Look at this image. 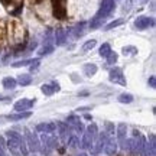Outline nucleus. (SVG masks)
Masks as SVG:
<instances>
[{
    "mask_svg": "<svg viewBox=\"0 0 156 156\" xmlns=\"http://www.w3.org/2000/svg\"><path fill=\"white\" fill-rule=\"evenodd\" d=\"M19 151H20V155L22 156H28V153H29V149H28L26 142H25L23 137H22V140H20V143H19Z\"/></svg>",
    "mask_w": 156,
    "mask_h": 156,
    "instance_id": "obj_27",
    "label": "nucleus"
},
{
    "mask_svg": "<svg viewBox=\"0 0 156 156\" xmlns=\"http://www.w3.org/2000/svg\"><path fill=\"white\" fill-rule=\"evenodd\" d=\"M10 2H12V0H2V3H3V5H6V6L9 5V3H10Z\"/></svg>",
    "mask_w": 156,
    "mask_h": 156,
    "instance_id": "obj_41",
    "label": "nucleus"
},
{
    "mask_svg": "<svg viewBox=\"0 0 156 156\" xmlns=\"http://www.w3.org/2000/svg\"><path fill=\"white\" fill-rule=\"evenodd\" d=\"M117 147H119V145H117V142L114 140V137H108L103 149H104V152H106V155L114 156L117 153Z\"/></svg>",
    "mask_w": 156,
    "mask_h": 156,
    "instance_id": "obj_8",
    "label": "nucleus"
},
{
    "mask_svg": "<svg viewBox=\"0 0 156 156\" xmlns=\"http://www.w3.org/2000/svg\"><path fill=\"white\" fill-rule=\"evenodd\" d=\"M147 83H149V85H151L152 88H155V87H156V78H155V75H152V77L149 78V81H147Z\"/></svg>",
    "mask_w": 156,
    "mask_h": 156,
    "instance_id": "obj_36",
    "label": "nucleus"
},
{
    "mask_svg": "<svg viewBox=\"0 0 156 156\" xmlns=\"http://www.w3.org/2000/svg\"><path fill=\"white\" fill-rule=\"evenodd\" d=\"M6 136H7L9 139H15V140H20V139H22V136L17 133V132H13V130H9V132H6Z\"/></svg>",
    "mask_w": 156,
    "mask_h": 156,
    "instance_id": "obj_33",
    "label": "nucleus"
},
{
    "mask_svg": "<svg viewBox=\"0 0 156 156\" xmlns=\"http://www.w3.org/2000/svg\"><path fill=\"white\" fill-rule=\"evenodd\" d=\"M117 58H119V56H117L116 52H110V54L107 55V62H108V64H116Z\"/></svg>",
    "mask_w": 156,
    "mask_h": 156,
    "instance_id": "obj_34",
    "label": "nucleus"
},
{
    "mask_svg": "<svg viewBox=\"0 0 156 156\" xmlns=\"http://www.w3.org/2000/svg\"><path fill=\"white\" fill-rule=\"evenodd\" d=\"M78 156H88V155H87V153H80Z\"/></svg>",
    "mask_w": 156,
    "mask_h": 156,
    "instance_id": "obj_44",
    "label": "nucleus"
},
{
    "mask_svg": "<svg viewBox=\"0 0 156 156\" xmlns=\"http://www.w3.org/2000/svg\"><path fill=\"white\" fill-rule=\"evenodd\" d=\"M153 25H155V19L149 16H139L134 20V26L137 29H140V30L147 29L149 26H153Z\"/></svg>",
    "mask_w": 156,
    "mask_h": 156,
    "instance_id": "obj_5",
    "label": "nucleus"
},
{
    "mask_svg": "<svg viewBox=\"0 0 156 156\" xmlns=\"http://www.w3.org/2000/svg\"><path fill=\"white\" fill-rule=\"evenodd\" d=\"M39 65H41V59H39V58H35V61L30 64V71H38Z\"/></svg>",
    "mask_w": 156,
    "mask_h": 156,
    "instance_id": "obj_35",
    "label": "nucleus"
},
{
    "mask_svg": "<svg viewBox=\"0 0 156 156\" xmlns=\"http://www.w3.org/2000/svg\"><path fill=\"white\" fill-rule=\"evenodd\" d=\"M36 130L41 133H54L56 130V126L54 123H41L36 126Z\"/></svg>",
    "mask_w": 156,
    "mask_h": 156,
    "instance_id": "obj_11",
    "label": "nucleus"
},
{
    "mask_svg": "<svg viewBox=\"0 0 156 156\" xmlns=\"http://www.w3.org/2000/svg\"><path fill=\"white\" fill-rule=\"evenodd\" d=\"M52 52H54V46H52V45H49V44H46L42 49L38 51V55L39 56H44V55H48V54H52Z\"/></svg>",
    "mask_w": 156,
    "mask_h": 156,
    "instance_id": "obj_22",
    "label": "nucleus"
},
{
    "mask_svg": "<svg viewBox=\"0 0 156 156\" xmlns=\"http://www.w3.org/2000/svg\"><path fill=\"white\" fill-rule=\"evenodd\" d=\"M55 126L58 127V130H59V137H61L64 142H68V137H69L71 134H69V127H68L67 123L58 122Z\"/></svg>",
    "mask_w": 156,
    "mask_h": 156,
    "instance_id": "obj_10",
    "label": "nucleus"
},
{
    "mask_svg": "<svg viewBox=\"0 0 156 156\" xmlns=\"http://www.w3.org/2000/svg\"><path fill=\"white\" fill-rule=\"evenodd\" d=\"M35 59H25V61H17V62H13L12 67L13 68H19V67H25V65H30Z\"/></svg>",
    "mask_w": 156,
    "mask_h": 156,
    "instance_id": "obj_30",
    "label": "nucleus"
},
{
    "mask_svg": "<svg viewBox=\"0 0 156 156\" xmlns=\"http://www.w3.org/2000/svg\"><path fill=\"white\" fill-rule=\"evenodd\" d=\"M65 3H67V0H52L54 16H55L56 19H65V16H67Z\"/></svg>",
    "mask_w": 156,
    "mask_h": 156,
    "instance_id": "obj_1",
    "label": "nucleus"
},
{
    "mask_svg": "<svg viewBox=\"0 0 156 156\" xmlns=\"http://www.w3.org/2000/svg\"><path fill=\"white\" fill-rule=\"evenodd\" d=\"M112 52V46H110V44H103L100 46V55L103 56V58H107V55Z\"/></svg>",
    "mask_w": 156,
    "mask_h": 156,
    "instance_id": "obj_24",
    "label": "nucleus"
},
{
    "mask_svg": "<svg viewBox=\"0 0 156 156\" xmlns=\"http://www.w3.org/2000/svg\"><path fill=\"white\" fill-rule=\"evenodd\" d=\"M35 104V100H29V98H22L15 103V110L16 112H29V108Z\"/></svg>",
    "mask_w": 156,
    "mask_h": 156,
    "instance_id": "obj_7",
    "label": "nucleus"
},
{
    "mask_svg": "<svg viewBox=\"0 0 156 156\" xmlns=\"http://www.w3.org/2000/svg\"><path fill=\"white\" fill-rule=\"evenodd\" d=\"M119 101L123 103V104H129L133 101V95L132 94H127V93H123V94L119 95Z\"/></svg>",
    "mask_w": 156,
    "mask_h": 156,
    "instance_id": "obj_23",
    "label": "nucleus"
},
{
    "mask_svg": "<svg viewBox=\"0 0 156 156\" xmlns=\"http://www.w3.org/2000/svg\"><path fill=\"white\" fill-rule=\"evenodd\" d=\"M103 22H104V19H100V17L94 16L93 19H91V22H90V28H91V29L100 28L101 25H103Z\"/></svg>",
    "mask_w": 156,
    "mask_h": 156,
    "instance_id": "obj_26",
    "label": "nucleus"
},
{
    "mask_svg": "<svg viewBox=\"0 0 156 156\" xmlns=\"http://www.w3.org/2000/svg\"><path fill=\"white\" fill-rule=\"evenodd\" d=\"M147 2H149V0H139L140 5H145V3H147Z\"/></svg>",
    "mask_w": 156,
    "mask_h": 156,
    "instance_id": "obj_42",
    "label": "nucleus"
},
{
    "mask_svg": "<svg viewBox=\"0 0 156 156\" xmlns=\"http://www.w3.org/2000/svg\"><path fill=\"white\" fill-rule=\"evenodd\" d=\"M41 90H42V93H44L45 95H52L56 93V90L54 88L52 84H44V85L41 87Z\"/></svg>",
    "mask_w": 156,
    "mask_h": 156,
    "instance_id": "obj_19",
    "label": "nucleus"
},
{
    "mask_svg": "<svg viewBox=\"0 0 156 156\" xmlns=\"http://www.w3.org/2000/svg\"><path fill=\"white\" fill-rule=\"evenodd\" d=\"M84 73H85V75H88V77L94 75L97 73V65L95 64H85L84 65Z\"/></svg>",
    "mask_w": 156,
    "mask_h": 156,
    "instance_id": "obj_18",
    "label": "nucleus"
},
{
    "mask_svg": "<svg viewBox=\"0 0 156 156\" xmlns=\"http://www.w3.org/2000/svg\"><path fill=\"white\" fill-rule=\"evenodd\" d=\"M65 41H67V34H65V30L61 28H58L55 30V44L58 46H62V45L65 44Z\"/></svg>",
    "mask_w": 156,
    "mask_h": 156,
    "instance_id": "obj_14",
    "label": "nucleus"
},
{
    "mask_svg": "<svg viewBox=\"0 0 156 156\" xmlns=\"http://www.w3.org/2000/svg\"><path fill=\"white\" fill-rule=\"evenodd\" d=\"M87 133H90L93 137H94V139L97 137V134H98V129H97V126H95L94 123H91L88 127H87Z\"/></svg>",
    "mask_w": 156,
    "mask_h": 156,
    "instance_id": "obj_31",
    "label": "nucleus"
},
{
    "mask_svg": "<svg viewBox=\"0 0 156 156\" xmlns=\"http://www.w3.org/2000/svg\"><path fill=\"white\" fill-rule=\"evenodd\" d=\"M95 45H97V41H95V39H91V41H87V42L83 45L81 49H83V52H88V51L94 49Z\"/></svg>",
    "mask_w": 156,
    "mask_h": 156,
    "instance_id": "obj_21",
    "label": "nucleus"
},
{
    "mask_svg": "<svg viewBox=\"0 0 156 156\" xmlns=\"http://www.w3.org/2000/svg\"><path fill=\"white\" fill-rule=\"evenodd\" d=\"M124 23V20L123 19H117V20H113V22H110L108 25L106 26V30H112V29L117 28V26H120V25H123Z\"/></svg>",
    "mask_w": 156,
    "mask_h": 156,
    "instance_id": "obj_28",
    "label": "nucleus"
},
{
    "mask_svg": "<svg viewBox=\"0 0 156 156\" xmlns=\"http://www.w3.org/2000/svg\"><path fill=\"white\" fill-rule=\"evenodd\" d=\"M84 119H87V120H91V116H90V114H85V116H84Z\"/></svg>",
    "mask_w": 156,
    "mask_h": 156,
    "instance_id": "obj_43",
    "label": "nucleus"
},
{
    "mask_svg": "<svg viewBox=\"0 0 156 156\" xmlns=\"http://www.w3.org/2000/svg\"><path fill=\"white\" fill-rule=\"evenodd\" d=\"M32 116L30 112H19L17 114H9L7 119L12 120V122H16V120H23V119H28V117Z\"/></svg>",
    "mask_w": 156,
    "mask_h": 156,
    "instance_id": "obj_15",
    "label": "nucleus"
},
{
    "mask_svg": "<svg viewBox=\"0 0 156 156\" xmlns=\"http://www.w3.org/2000/svg\"><path fill=\"white\" fill-rule=\"evenodd\" d=\"M25 134H26V139H28V149L30 152H38L39 149H41V142H39L38 136L35 133H32L30 130H25Z\"/></svg>",
    "mask_w": 156,
    "mask_h": 156,
    "instance_id": "obj_3",
    "label": "nucleus"
},
{
    "mask_svg": "<svg viewBox=\"0 0 156 156\" xmlns=\"http://www.w3.org/2000/svg\"><path fill=\"white\" fill-rule=\"evenodd\" d=\"M84 28H85V22H80L74 28V36H77V38H80V36H83L84 35Z\"/></svg>",
    "mask_w": 156,
    "mask_h": 156,
    "instance_id": "obj_20",
    "label": "nucleus"
},
{
    "mask_svg": "<svg viewBox=\"0 0 156 156\" xmlns=\"http://www.w3.org/2000/svg\"><path fill=\"white\" fill-rule=\"evenodd\" d=\"M113 10H114V0H103L100 6V10L97 12L95 16L100 17V19H106Z\"/></svg>",
    "mask_w": 156,
    "mask_h": 156,
    "instance_id": "obj_2",
    "label": "nucleus"
},
{
    "mask_svg": "<svg viewBox=\"0 0 156 156\" xmlns=\"http://www.w3.org/2000/svg\"><path fill=\"white\" fill-rule=\"evenodd\" d=\"M0 156H6V153H5V151H3L2 146H0Z\"/></svg>",
    "mask_w": 156,
    "mask_h": 156,
    "instance_id": "obj_40",
    "label": "nucleus"
},
{
    "mask_svg": "<svg viewBox=\"0 0 156 156\" xmlns=\"http://www.w3.org/2000/svg\"><path fill=\"white\" fill-rule=\"evenodd\" d=\"M67 124H68V127H73L75 132H78V133H84V126H83V123H81V120H80L78 116H74V114L68 116L67 117Z\"/></svg>",
    "mask_w": 156,
    "mask_h": 156,
    "instance_id": "obj_6",
    "label": "nucleus"
},
{
    "mask_svg": "<svg viewBox=\"0 0 156 156\" xmlns=\"http://www.w3.org/2000/svg\"><path fill=\"white\" fill-rule=\"evenodd\" d=\"M0 100H5V97H3V95H0Z\"/></svg>",
    "mask_w": 156,
    "mask_h": 156,
    "instance_id": "obj_45",
    "label": "nucleus"
},
{
    "mask_svg": "<svg viewBox=\"0 0 156 156\" xmlns=\"http://www.w3.org/2000/svg\"><path fill=\"white\" fill-rule=\"evenodd\" d=\"M16 85H17V83H16L15 78H12V77L3 78V87H5L6 90H13Z\"/></svg>",
    "mask_w": 156,
    "mask_h": 156,
    "instance_id": "obj_17",
    "label": "nucleus"
},
{
    "mask_svg": "<svg viewBox=\"0 0 156 156\" xmlns=\"http://www.w3.org/2000/svg\"><path fill=\"white\" fill-rule=\"evenodd\" d=\"M81 146H83L84 149H93V146H94V137L90 133L84 132L83 139H81Z\"/></svg>",
    "mask_w": 156,
    "mask_h": 156,
    "instance_id": "obj_12",
    "label": "nucleus"
},
{
    "mask_svg": "<svg viewBox=\"0 0 156 156\" xmlns=\"http://www.w3.org/2000/svg\"><path fill=\"white\" fill-rule=\"evenodd\" d=\"M106 134L108 137H114V124L110 122H106Z\"/></svg>",
    "mask_w": 156,
    "mask_h": 156,
    "instance_id": "obj_29",
    "label": "nucleus"
},
{
    "mask_svg": "<svg viewBox=\"0 0 156 156\" xmlns=\"http://www.w3.org/2000/svg\"><path fill=\"white\" fill-rule=\"evenodd\" d=\"M20 10H22V5L17 6V9H16V10L12 12V15H19V13H20Z\"/></svg>",
    "mask_w": 156,
    "mask_h": 156,
    "instance_id": "obj_37",
    "label": "nucleus"
},
{
    "mask_svg": "<svg viewBox=\"0 0 156 156\" xmlns=\"http://www.w3.org/2000/svg\"><path fill=\"white\" fill-rule=\"evenodd\" d=\"M108 78L112 83H116V84H120V85H126V80L123 77V71L120 68L114 67L113 69H110V74H108Z\"/></svg>",
    "mask_w": 156,
    "mask_h": 156,
    "instance_id": "obj_4",
    "label": "nucleus"
},
{
    "mask_svg": "<svg viewBox=\"0 0 156 156\" xmlns=\"http://www.w3.org/2000/svg\"><path fill=\"white\" fill-rule=\"evenodd\" d=\"M16 83L19 84V85H22V87H26V85H29V84L32 83V78H30L29 74H22V75L17 77Z\"/></svg>",
    "mask_w": 156,
    "mask_h": 156,
    "instance_id": "obj_16",
    "label": "nucleus"
},
{
    "mask_svg": "<svg viewBox=\"0 0 156 156\" xmlns=\"http://www.w3.org/2000/svg\"><path fill=\"white\" fill-rule=\"evenodd\" d=\"M123 54L124 55H136L137 54V48H134V46H124L123 48Z\"/></svg>",
    "mask_w": 156,
    "mask_h": 156,
    "instance_id": "obj_32",
    "label": "nucleus"
},
{
    "mask_svg": "<svg viewBox=\"0 0 156 156\" xmlns=\"http://www.w3.org/2000/svg\"><path fill=\"white\" fill-rule=\"evenodd\" d=\"M126 133H127V126L124 123H120L117 126V139L120 143V147L124 149V143H126Z\"/></svg>",
    "mask_w": 156,
    "mask_h": 156,
    "instance_id": "obj_9",
    "label": "nucleus"
},
{
    "mask_svg": "<svg viewBox=\"0 0 156 156\" xmlns=\"http://www.w3.org/2000/svg\"><path fill=\"white\" fill-rule=\"evenodd\" d=\"M51 84H52V85H54V88H55L56 91H59V84L56 83V81H52V83H51Z\"/></svg>",
    "mask_w": 156,
    "mask_h": 156,
    "instance_id": "obj_38",
    "label": "nucleus"
},
{
    "mask_svg": "<svg viewBox=\"0 0 156 156\" xmlns=\"http://www.w3.org/2000/svg\"><path fill=\"white\" fill-rule=\"evenodd\" d=\"M0 146H2V147H3V146H5V139H3V137H2V136H0Z\"/></svg>",
    "mask_w": 156,
    "mask_h": 156,
    "instance_id": "obj_39",
    "label": "nucleus"
},
{
    "mask_svg": "<svg viewBox=\"0 0 156 156\" xmlns=\"http://www.w3.org/2000/svg\"><path fill=\"white\" fill-rule=\"evenodd\" d=\"M20 140H22V139H20ZM20 140H15V139H9V140H7V147H9V151L12 152V155L22 156V155H20V151H19V143H20Z\"/></svg>",
    "mask_w": 156,
    "mask_h": 156,
    "instance_id": "obj_13",
    "label": "nucleus"
},
{
    "mask_svg": "<svg viewBox=\"0 0 156 156\" xmlns=\"http://www.w3.org/2000/svg\"><path fill=\"white\" fill-rule=\"evenodd\" d=\"M67 143H68V146H69V147H73V149L80 147V145H81V143H80V139H78L77 136H69Z\"/></svg>",
    "mask_w": 156,
    "mask_h": 156,
    "instance_id": "obj_25",
    "label": "nucleus"
}]
</instances>
